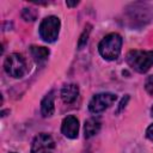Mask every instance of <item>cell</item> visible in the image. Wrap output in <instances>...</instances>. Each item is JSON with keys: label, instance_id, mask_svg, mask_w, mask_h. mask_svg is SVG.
I'll list each match as a JSON object with an SVG mask.
<instances>
[{"label": "cell", "instance_id": "obj_1", "mask_svg": "<svg viewBox=\"0 0 153 153\" xmlns=\"http://www.w3.org/2000/svg\"><path fill=\"white\" fill-rule=\"evenodd\" d=\"M121 48H122V37L118 33L112 32L106 35L99 42L98 51L103 59L108 61H112L120 56Z\"/></svg>", "mask_w": 153, "mask_h": 153}, {"label": "cell", "instance_id": "obj_8", "mask_svg": "<svg viewBox=\"0 0 153 153\" xmlns=\"http://www.w3.org/2000/svg\"><path fill=\"white\" fill-rule=\"evenodd\" d=\"M54 100H55V92L50 91L41 102V112L43 117H50L54 114L55 106H54Z\"/></svg>", "mask_w": 153, "mask_h": 153}, {"label": "cell", "instance_id": "obj_6", "mask_svg": "<svg viewBox=\"0 0 153 153\" xmlns=\"http://www.w3.org/2000/svg\"><path fill=\"white\" fill-rule=\"evenodd\" d=\"M55 148L54 139L47 134L41 133L35 136L31 145V153H53Z\"/></svg>", "mask_w": 153, "mask_h": 153}, {"label": "cell", "instance_id": "obj_10", "mask_svg": "<svg viewBox=\"0 0 153 153\" xmlns=\"http://www.w3.org/2000/svg\"><path fill=\"white\" fill-rule=\"evenodd\" d=\"M100 129V121L96 117H91L85 122V137L90 139L93 135H96Z\"/></svg>", "mask_w": 153, "mask_h": 153}, {"label": "cell", "instance_id": "obj_4", "mask_svg": "<svg viewBox=\"0 0 153 153\" xmlns=\"http://www.w3.org/2000/svg\"><path fill=\"white\" fill-rule=\"evenodd\" d=\"M5 72L12 78H22L26 73V61L18 53L10 54L4 62Z\"/></svg>", "mask_w": 153, "mask_h": 153}, {"label": "cell", "instance_id": "obj_18", "mask_svg": "<svg viewBox=\"0 0 153 153\" xmlns=\"http://www.w3.org/2000/svg\"><path fill=\"white\" fill-rule=\"evenodd\" d=\"M151 114H152V116H153V106H152V109H151Z\"/></svg>", "mask_w": 153, "mask_h": 153}, {"label": "cell", "instance_id": "obj_5", "mask_svg": "<svg viewBox=\"0 0 153 153\" xmlns=\"http://www.w3.org/2000/svg\"><path fill=\"white\" fill-rule=\"evenodd\" d=\"M116 100V94L110 92H103L98 93L92 97V99L88 103V109L92 114H99L105 111L108 108H110L114 102Z\"/></svg>", "mask_w": 153, "mask_h": 153}, {"label": "cell", "instance_id": "obj_16", "mask_svg": "<svg viewBox=\"0 0 153 153\" xmlns=\"http://www.w3.org/2000/svg\"><path fill=\"white\" fill-rule=\"evenodd\" d=\"M146 136H147L151 141H153V124H151V126L147 128V130H146Z\"/></svg>", "mask_w": 153, "mask_h": 153}, {"label": "cell", "instance_id": "obj_11", "mask_svg": "<svg viewBox=\"0 0 153 153\" xmlns=\"http://www.w3.org/2000/svg\"><path fill=\"white\" fill-rule=\"evenodd\" d=\"M30 51H31L32 57L36 61H38V62L47 60V57L49 56V53H50L48 48H45V47H38V45H32L30 48Z\"/></svg>", "mask_w": 153, "mask_h": 153}, {"label": "cell", "instance_id": "obj_7", "mask_svg": "<svg viewBox=\"0 0 153 153\" xmlns=\"http://www.w3.org/2000/svg\"><path fill=\"white\" fill-rule=\"evenodd\" d=\"M61 131L68 139H75V137H78V133H79V120L75 116H73V115L67 116L62 121Z\"/></svg>", "mask_w": 153, "mask_h": 153}, {"label": "cell", "instance_id": "obj_14", "mask_svg": "<svg viewBox=\"0 0 153 153\" xmlns=\"http://www.w3.org/2000/svg\"><path fill=\"white\" fill-rule=\"evenodd\" d=\"M145 88H146V91H147L151 96H153V74H152V75H149V76L146 79Z\"/></svg>", "mask_w": 153, "mask_h": 153}, {"label": "cell", "instance_id": "obj_12", "mask_svg": "<svg viewBox=\"0 0 153 153\" xmlns=\"http://www.w3.org/2000/svg\"><path fill=\"white\" fill-rule=\"evenodd\" d=\"M90 32H91V25H87V26L85 27V30L82 31L80 38H79V42H78V48H79V49H82V48L86 45V43H87V41H88Z\"/></svg>", "mask_w": 153, "mask_h": 153}, {"label": "cell", "instance_id": "obj_13", "mask_svg": "<svg viewBox=\"0 0 153 153\" xmlns=\"http://www.w3.org/2000/svg\"><path fill=\"white\" fill-rule=\"evenodd\" d=\"M22 17L26 22H33L37 18V12L32 8H24L22 11Z\"/></svg>", "mask_w": 153, "mask_h": 153}, {"label": "cell", "instance_id": "obj_15", "mask_svg": "<svg viewBox=\"0 0 153 153\" xmlns=\"http://www.w3.org/2000/svg\"><path fill=\"white\" fill-rule=\"evenodd\" d=\"M128 100H129V96H128V94H126V97H123V98H122V100L120 102V104H118V106H117V109H116V114L121 112V111L126 108V105H127Z\"/></svg>", "mask_w": 153, "mask_h": 153}, {"label": "cell", "instance_id": "obj_3", "mask_svg": "<svg viewBox=\"0 0 153 153\" xmlns=\"http://www.w3.org/2000/svg\"><path fill=\"white\" fill-rule=\"evenodd\" d=\"M60 19L55 16H49L44 18L39 24V36L43 41L51 43L57 39L60 32Z\"/></svg>", "mask_w": 153, "mask_h": 153}, {"label": "cell", "instance_id": "obj_2", "mask_svg": "<svg viewBox=\"0 0 153 153\" xmlns=\"http://www.w3.org/2000/svg\"><path fill=\"white\" fill-rule=\"evenodd\" d=\"M128 65L139 73H146L153 66V50H130L127 54Z\"/></svg>", "mask_w": 153, "mask_h": 153}, {"label": "cell", "instance_id": "obj_17", "mask_svg": "<svg viewBox=\"0 0 153 153\" xmlns=\"http://www.w3.org/2000/svg\"><path fill=\"white\" fill-rule=\"evenodd\" d=\"M79 4V1H66V5L69 6V7H74Z\"/></svg>", "mask_w": 153, "mask_h": 153}, {"label": "cell", "instance_id": "obj_19", "mask_svg": "<svg viewBox=\"0 0 153 153\" xmlns=\"http://www.w3.org/2000/svg\"><path fill=\"white\" fill-rule=\"evenodd\" d=\"M11 153H16V152H11Z\"/></svg>", "mask_w": 153, "mask_h": 153}, {"label": "cell", "instance_id": "obj_9", "mask_svg": "<svg viewBox=\"0 0 153 153\" xmlns=\"http://www.w3.org/2000/svg\"><path fill=\"white\" fill-rule=\"evenodd\" d=\"M78 96H79V87L75 84L65 85L61 90V98L67 104L73 103L78 98Z\"/></svg>", "mask_w": 153, "mask_h": 153}]
</instances>
